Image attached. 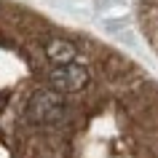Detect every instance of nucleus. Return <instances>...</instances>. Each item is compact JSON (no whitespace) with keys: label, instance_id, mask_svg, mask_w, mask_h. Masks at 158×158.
<instances>
[{"label":"nucleus","instance_id":"obj_2","mask_svg":"<svg viewBox=\"0 0 158 158\" xmlns=\"http://www.w3.org/2000/svg\"><path fill=\"white\" fill-rule=\"evenodd\" d=\"M48 83L56 94H75L89 86V70L83 64H59L48 73Z\"/></svg>","mask_w":158,"mask_h":158},{"label":"nucleus","instance_id":"obj_4","mask_svg":"<svg viewBox=\"0 0 158 158\" xmlns=\"http://www.w3.org/2000/svg\"><path fill=\"white\" fill-rule=\"evenodd\" d=\"M126 0H97V8L99 11H110V8H123Z\"/></svg>","mask_w":158,"mask_h":158},{"label":"nucleus","instance_id":"obj_3","mask_svg":"<svg viewBox=\"0 0 158 158\" xmlns=\"http://www.w3.org/2000/svg\"><path fill=\"white\" fill-rule=\"evenodd\" d=\"M46 56H48V62H54V64H70L75 56H78V48H75V43L64 40V38H51V40H46Z\"/></svg>","mask_w":158,"mask_h":158},{"label":"nucleus","instance_id":"obj_1","mask_svg":"<svg viewBox=\"0 0 158 158\" xmlns=\"http://www.w3.org/2000/svg\"><path fill=\"white\" fill-rule=\"evenodd\" d=\"M67 113V102L62 99V94H56L54 89H40V91L32 94V99L27 105V115L32 123L40 126H51L59 123Z\"/></svg>","mask_w":158,"mask_h":158}]
</instances>
